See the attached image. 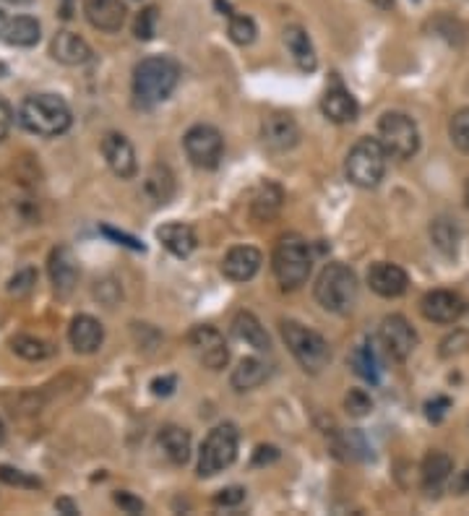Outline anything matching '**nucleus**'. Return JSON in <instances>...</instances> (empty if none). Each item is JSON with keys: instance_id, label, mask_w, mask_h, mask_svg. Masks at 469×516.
I'll return each mask as SVG.
<instances>
[{"instance_id": "1", "label": "nucleus", "mask_w": 469, "mask_h": 516, "mask_svg": "<svg viewBox=\"0 0 469 516\" xmlns=\"http://www.w3.org/2000/svg\"><path fill=\"white\" fill-rule=\"evenodd\" d=\"M180 81V68L173 58L165 55H152L144 58L139 66L133 68V97L136 105L144 110L162 105L177 87Z\"/></svg>"}, {"instance_id": "2", "label": "nucleus", "mask_w": 469, "mask_h": 516, "mask_svg": "<svg viewBox=\"0 0 469 516\" xmlns=\"http://www.w3.org/2000/svg\"><path fill=\"white\" fill-rule=\"evenodd\" d=\"M70 107L58 94H32L18 107V123L29 133L55 139L70 128Z\"/></svg>"}, {"instance_id": "3", "label": "nucleus", "mask_w": 469, "mask_h": 516, "mask_svg": "<svg viewBox=\"0 0 469 516\" xmlns=\"http://www.w3.org/2000/svg\"><path fill=\"white\" fill-rule=\"evenodd\" d=\"M357 277L345 264H329L315 279V300L324 311L345 316L357 303Z\"/></svg>"}, {"instance_id": "4", "label": "nucleus", "mask_w": 469, "mask_h": 516, "mask_svg": "<svg viewBox=\"0 0 469 516\" xmlns=\"http://www.w3.org/2000/svg\"><path fill=\"white\" fill-rule=\"evenodd\" d=\"M282 339L290 347V353L300 363V368L305 374H321L331 363L329 342L321 337L318 332H313L308 326L297 323V321H282Z\"/></svg>"}, {"instance_id": "5", "label": "nucleus", "mask_w": 469, "mask_h": 516, "mask_svg": "<svg viewBox=\"0 0 469 516\" xmlns=\"http://www.w3.org/2000/svg\"><path fill=\"white\" fill-rule=\"evenodd\" d=\"M272 269H274L279 285L284 290H295V287L305 285L313 269V256L308 243L300 235H284L277 243V248H274Z\"/></svg>"}, {"instance_id": "6", "label": "nucleus", "mask_w": 469, "mask_h": 516, "mask_svg": "<svg viewBox=\"0 0 469 516\" xmlns=\"http://www.w3.org/2000/svg\"><path fill=\"white\" fill-rule=\"evenodd\" d=\"M386 162H389V154H386L383 143L378 139L365 136L349 149L345 173H347V180L352 185L376 188L386 175Z\"/></svg>"}, {"instance_id": "7", "label": "nucleus", "mask_w": 469, "mask_h": 516, "mask_svg": "<svg viewBox=\"0 0 469 516\" xmlns=\"http://www.w3.org/2000/svg\"><path fill=\"white\" fill-rule=\"evenodd\" d=\"M238 427L217 426L207 436V441L201 444V454H198V478H214L219 472H225L229 464L238 457Z\"/></svg>"}, {"instance_id": "8", "label": "nucleus", "mask_w": 469, "mask_h": 516, "mask_svg": "<svg viewBox=\"0 0 469 516\" xmlns=\"http://www.w3.org/2000/svg\"><path fill=\"white\" fill-rule=\"evenodd\" d=\"M378 142L386 154L394 160H412L420 149V131L417 123L404 112H386L378 123Z\"/></svg>"}, {"instance_id": "9", "label": "nucleus", "mask_w": 469, "mask_h": 516, "mask_svg": "<svg viewBox=\"0 0 469 516\" xmlns=\"http://www.w3.org/2000/svg\"><path fill=\"white\" fill-rule=\"evenodd\" d=\"M183 146H186L188 160L196 167H201V170H214L219 164V160H222V154H225L222 133L214 125L207 123L193 125L191 131L186 133V139H183Z\"/></svg>"}, {"instance_id": "10", "label": "nucleus", "mask_w": 469, "mask_h": 516, "mask_svg": "<svg viewBox=\"0 0 469 516\" xmlns=\"http://www.w3.org/2000/svg\"><path fill=\"white\" fill-rule=\"evenodd\" d=\"M378 339H381L386 355L394 357L397 363H404L417 347V332L404 316H386L378 329Z\"/></svg>"}, {"instance_id": "11", "label": "nucleus", "mask_w": 469, "mask_h": 516, "mask_svg": "<svg viewBox=\"0 0 469 516\" xmlns=\"http://www.w3.org/2000/svg\"><path fill=\"white\" fill-rule=\"evenodd\" d=\"M188 344L196 357L201 360V365H207L208 371H222L229 363L225 337L214 326H196L188 334Z\"/></svg>"}, {"instance_id": "12", "label": "nucleus", "mask_w": 469, "mask_h": 516, "mask_svg": "<svg viewBox=\"0 0 469 516\" xmlns=\"http://www.w3.org/2000/svg\"><path fill=\"white\" fill-rule=\"evenodd\" d=\"M420 311L428 321L449 326V323H456L467 313V303L452 290H433L420 300Z\"/></svg>"}, {"instance_id": "13", "label": "nucleus", "mask_w": 469, "mask_h": 516, "mask_svg": "<svg viewBox=\"0 0 469 516\" xmlns=\"http://www.w3.org/2000/svg\"><path fill=\"white\" fill-rule=\"evenodd\" d=\"M261 139L272 152H290L300 143V128L287 112H272L261 123Z\"/></svg>"}, {"instance_id": "14", "label": "nucleus", "mask_w": 469, "mask_h": 516, "mask_svg": "<svg viewBox=\"0 0 469 516\" xmlns=\"http://www.w3.org/2000/svg\"><path fill=\"white\" fill-rule=\"evenodd\" d=\"M102 157L107 167L118 175L121 180H131L139 173L136 164V152L133 143L128 142L123 133H107L102 139Z\"/></svg>"}, {"instance_id": "15", "label": "nucleus", "mask_w": 469, "mask_h": 516, "mask_svg": "<svg viewBox=\"0 0 469 516\" xmlns=\"http://www.w3.org/2000/svg\"><path fill=\"white\" fill-rule=\"evenodd\" d=\"M368 285L381 298H401L407 292V287H410V277L397 264L378 261V264L368 269Z\"/></svg>"}, {"instance_id": "16", "label": "nucleus", "mask_w": 469, "mask_h": 516, "mask_svg": "<svg viewBox=\"0 0 469 516\" xmlns=\"http://www.w3.org/2000/svg\"><path fill=\"white\" fill-rule=\"evenodd\" d=\"M263 256L259 248L253 246H235L227 250V256L222 258V274L229 282H248L259 274Z\"/></svg>"}, {"instance_id": "17", "label": "nucleus", "mask_w": 469, "mask_h": 516, "mask_svg": "<svg viewBox=\"0 0 469 516\" xmlns=\"http://www.w3.org/2000/svg\"><path fill=\"white\" fill-rule=\"evenodd\" d=\"M420 478H422V490L431 499H438L453 478V459L443 451H431L420 467Z\"/></svg>"}, {"instance_id": "18", "label": "nucleus", "mask_w": 469, "mask_h": 516, "mask_svg": "<svg viewBox=\"0 0 469 516\" xmlns=\"http://www.w3.org/2000/svg\"><path fill=\"white\" fill-rule=\"evenodd\" d=\"M84 16L100 32H121L125 24L123 0H84Z\"/></svg>"}, {"instance_id": "19", "label": "nucleus", "mask_w": 469, "mask_h": 516, "mask_svg": "<svg viewBox=\"0 0 469 516\" xmlns=\"http://www.w3.org/2000/svg\"><path fill=\"white\" fill-rule=\"evenodd\" d=\"M69 342L70 347H73L76 353H81V355L97 353L104 342L102 323L97 319H91V316H84V313L76 316L69 326Z\"/></svg>"}, {"instance_id": "20", "label": "nucleus", "mask_w": 469, "mask_h": 516, "mask_svg": "<svg viewBox=\"0 0 469 516\" xmlns=\"http://www.w3.org/2000/svg\"><path fill=\"white\" fill-rule=\"evenodd\" d=\"M50 55L63 66H84L91 60V47L84 37L73 32H58L50 42Z\"/></svg>"}, {"instance_id": "21", "label": "nucleus", "mask_w": 469, "mask_h": 516, "mask_svg": "<svg viewBox=\"0 0 469 516\" xmlns=\"http://www.w3.org/2000/svg\"><path fill=\"white\" fill-rule=\"evenodd\" d=\"M50 279H52V287H55V292L58 295H70L73 292V287H76V279H79V264H76V258H73V253L70 248L66 246H60V248H55L50 253Z\"/></svg>"}, {"instance_id": "22", "label": "nucleus", "mask_w": 469, "mask_h": 516, "mask_svg": "<svg viewBox=\"0 0 469 516\" xmlns=\"http://www.w3.org/2000/svg\"><path fill=\"white\" fill-rule=\"evenodd\" d=\"M321 110H324V115L329 118L331 123L345 125L352 123V121L357 118V102H355V97H352L345 87H339V84H334V87L324 94Z\"/></svg>"}, {"instance_id": "23", "label": "nucleus", "mask_w": 469, "mask_h": 516, "mask_svg": "<svg viewBox=\"0 0 469 516\" xmlns=\"http://www.w3.org/2000/svg\"><path fill=\"white\" fill-rule=\"evenodd\" d=\"M156 237H159V243L170 250L173 256H177V258L191 256L196 246H198L193 227L191 225H183V222H167V225H162V227L156 230Z\"/></svg>"}, {"instance_id": "24", "label": "nucleus", "mask_w": 469, "mask_h": 516, "mask_svg": "<svg viewBox=\"0 0 469 516\" xmlns=\"http://www.w3.org/2000/svg\"><path fill=\"white\" fill-rule=\"evenodd\" d=\"M162 454L173 464H186L191 459V433L180 426H165L156 436Z\"/></svg>"}, {"instance_id": "25", "label": "nucleus", "mask_w": 469, "mask_h": 516, "mask_svg": "<svg viewBox=\"0 0 469 516\" xmlns=\"http://www.w3.org/2000/svg\"><path fill=\"white\" fill-rule=\"evenodd\" d=\"M284 45H287V50H290L300 71H315V66H318L315 47H313L311 37H308V32L303 26H287L284 29Z\"/></svg>"}, {"instance_id": "26", "label": "nucleus", "mask_w": 469, "mask_h": 516, "mask_svg": "<svg viewBox=\"0 0 469 516\" xmlns=\"http://www.w3.org/2000/svg\"><path fill=\"white\" fill-rule=\"evenodd\" d=\"M232 334L245 342L248 347H253V350H259V353H269L272 350V339L266 334V329L261 326V321L253 316V313H238L235 319H232Z\"/></svg>"}, {"instance_id": "27", "label": "nucleus", "mask_w": 469, "mask_h": 516, "mask_svg": "<svg viewBox=\"0 0 469 516\" xmlns=\"http://www.w3.org/2000/svg\"><path fill=\"white\" fill-rule=\"evenodd\" d=\"M269 378V365L259 357H245L229 375V384L235 392H253Z\"/></svg>"}, {"instance_id": "28", "label": "nucleus", "mask_w": 469, "mask_h": 516, "mask_svg": "<svg viewBox=\"0 0 469 516\" xmlns=\"http://www.w3.org/2000/svg\"><path fill=\"white\" fill-rule=\"evenodd\" d=\"M42 37V26L39 21L32 16H16L8 18L5 24V32H3V39L14 47H35Z\"/></svg>"}, {"instance_id": "29", "label": "nucleus", "mask_w": 469, "mask_h": 516, "mask_svg": "<svg viewBox=\"0 0 469 516\" xmlns=\"http://www.w3.org/2000/svg\"><path fill=\"white\" fill-rule=\"evenodd\" d=\"M282 201H284L282 188L274 185V183H263L259 191H256V196H253V204H250L253 216L259 222H272L279 214V209H282Z\"/></svg>"}, {"instance_id": "30", "label": "nucleus", "mask_w": 469, "mask_h": 516, "mask_svg": "<svg viewBox=\"0 0 469 516\" xmlns=\"http://www.w3.org/2000/svg\"><path fill=\"white\" fill-rule=\"evenodd\" d=\"M144 191L155 204H167L175 194V178L173 173L165 164H155L149 170V175L144 180Z\"/></svg>"}, {"instance_id": "31", "label": "nucleus", "mask_w": 469, "mask_h": 516, "mask_svg": "<svg viewBox=\"0 0 469 516\" xmlns=\"http://www.w3.org/2000/svg\"><path fill=\"white\" fill-rule=\"evenodd\" d=\"M431 240H433V246L443 256H456L459 240H462L459 225L453 219H449V216H438V219H433V225H431Z\"/></svg>"}, {"instance_id": "32", "label": "nucleus", "mask_w": 469, "mask_h": 516, "mask_svg": "<svg viewBox=\"0 0 469 516\" xmlns=\"http://www.w3.org/2000/svg\"><path fill=\"white\" fill-rule=\"evenodd\" d=\"M11 350H14L18 357L29 360V363L48 360V357L55 353L50 342H45V339L39 337H29V334H18V337L11 339Z\"/></svg>"}, {"instance_id": "33", "label": "nucleus", "mask_w": 469, "mask_h": 516, "mask_svg": "<svg viewBox=\"0 0 469 516\" xmlns=\"http://www.w3.org/2000/svg\"><path fill=\"white\" fill-rule=\"evenodd\" d=\"M256 35H259V29H256V21L250 16H243V14H232L229 16V39L235 42V45H253L256 42Z\"/></svg>"}, {"instance_id": "34", "label": "nucleus", "mask_w": 469, "mask_h": 516, "mask_svg": "<svg viewBox=\"0 0 469 516\" xmlns=\"http://www.w3.org/2000/svg\"><path fill=\"white\" fill-rule=\"evenodd\" d=\"M449 136H452L453 146H456L459 152L469 154V107L459 110V112L453 115L452 123H449Z\"/></svg>"}, {"instance_id": "35", "label": "nucleus", "mask_w": 469, "mask_h": 516, "mask_svg": "<svg viewBox=\"0 0 469 516\" xmlns=\"http://www.w3.org/2000/svg\"><path fill=\"white\" fill-rule=\"evenodd\" d=\"M352 365H355V371L363 375L365 381H370V384H376L378 381V371H376V357H373V350L370 347H357L355 353H352Z\"/></svg>"}, {"instance_id": "36", "label": "nucleus", "mask_w": 469, "mask_h": 516, "mask_svg": "<svg viewBox=\"0 0 469 516\" xmlns=\"http://www.w3.org/2000/svg\"><path fill=\"white\" fill-rule=\"evenodd\" d=\"M37 285V271L32 267H24L18 269L16 274L11 277V282H8V292L11 295H16V298H27Z\"/></svg>"}, {"instance_id": "37", "label": "nucleus", "mask_w": 469, "mask_h": 516, "mask_svg": "<svg viewBox=\"0 0 469 516\" xmlns=\"http://www.w3.org/2000/svg\"><path fill=\"white\" fill-rule=\"evenodd\" d=\"M345 410H347L352 417H365L368 412L373 410V399H370L363 389H352V392L345 396Z\"/></svg>"}, {"instance_id": "38", "label": "nucleus", "mask_w": 469, "mask_h": 516, "mask_svg": "<svg viewBox=\"0 0 469 516\" xmlns=\"http://www.w3.org/2000/svg\"><path fill=\"white\" fill-rule=\"evenodd\" d=\"M0 480L8 482V485H16V488H42V482L32 478V475H27V472H21L16 467H8V464H3L0 467Z\"/></svg>"}, {"instance_id": "39", "label": "nucleus", "mask_w": 469, "mask_h": 516, "mask_svg": "<svg viewBox=\"0 0 469 516\" xmlns=\"http://www.w3.org/2000/svg\"><path fill=\"white\" fill-rule=\"evenodd\" d=\"M156 14L155 5H149V8H144L139 16H136V26H133V35L139 37V39H152L156 35Z\"/></svg>"}, {"instance_id": "40", "label": "nucleus", "mask_w": 469, "mask_h": 516, "mask_svg": "<svg viewBox=\"0 0 469 516\" xmlns=\"http://www.w3.org/2000/svg\"><path fill=\"white\" fill-rule=\"evenodd\" d=\"M469 350V334L467 332H462V329H456L453 334L441 342V357H453V355H462V353H467Z\"/></svg>"}, {"instance_id": "41", "label": "nucleus", "mask_w": 469, "mask_h": 516, "mask_svg": "<svg viewBox=\"0 0 469 516\" xmlns=\"http://www.w3.org/2000/svg\"><path fill=\"white\" fill-rule=\"evenodd\" d=\"M243 499H245V488H240V485H232V488L219 490V493H217V499H214V503H217V506H238V503H240Z\"/></svg>"}, {"instance_id": "42", "label": "nucleus", "mask_w": 469, "mask_h": 516, "mask_svg": "<svg viewBox=\"0 0 469 516\" xmlns=\"http://www.w3.org/2000/svg\"><path fill=\"white\" fill-rule=\"evenodd\" d=\"M115 503L121 506L123 511H128V514H141V511H144V500L131 496V493H125V490L115 493Z\"/></svg>"}, {"instance_id": "43", "label": "nucleus", "mask_w": 469, "mask_h": 516, "mask_svg": "<svg viewBox=\"0 0 469 516\" xmlns=\"http://www.w3.org/2000/svg\"><path fill=\"white\" fill-rule=\"evenodd\" d=\"M11 125H14V110L0 97V142L11 133Z\"/></svg>"}, {"instance_id": "44", "label": "nucleus", "mask_w": 469, "mask_h": 516, "mask_svg": "<svg viewBox=\"0 0 469 516\" xmlns=\"http://www.w3.org/2000/svg\"><path fill=\"white\" fill-rule=\"evenodd\" d=\"M279 459V448L277 446H259L256 448V457H253V467H261V464H272Z\"/></svg>"}, {"instance_id": "45", "label": "nucleus", "mask_w": 469, "mask_h": 516, "mask_svg": "<svg viewBox=\"0 0 469 516\" xmlns=\"http://www.w3.org/2000/svg\"><path fill=\"white\" fill-rule=\"evenodd\" d=\"M175 375H165V378H155L152 381V392L156 394V396H170L175 389Z\"/></svg>"}, {"instance_id": "46", "label": "nucleus", "mask_w": 469, "mask_h": 516, "mask_svg": "<svg viewBox=\"0 0 469 516\" xmlns=\"http://www.w3.org/2000/svg\"><path fill=\"white\" fill-rule=\"evenodd\" d=\"M449 399L446 396H441V399H435V402H428V417L433 420V423H438L443 415H446V410H449Z\"/></svg>"}, {"instance_id": "47", "label": "nucleus", "mask_w": 469, "mask_h": 516, "mask_svg": "<svg viewBox=\"0 0 469 516\" xmlns=\"http://www.w3.org/2000/svg\"><path fill=\"white\" fill-rule=\"evenodd\" d=\"M452 490L456 496H467L469 493V464L462 472H456V478H453L452 482Z\"/></svg>"}, {"instance_id": "48", "label": "nucleus", "mask_w": 469, "mask_h": 516, "mask_svg": "<svg viewBox=\"0 0 469 516\" xmlns=\"http://www.w3.org/2000/svg\"><path fill=\"white\" fill-rule=\"evenodd\" d=\"M102 232L107 235V237H115V240H121L123 246H128V248L133 250H144V246H141L139 240H133V237H128V235H123V232H115L112 227H102Z\"/></svg>"}, {"instance_id": "49", "label": "nucleus", "mask_w": 469, "mask_h": 516, "mask_svg": "<svg viewBox=\"0 0 469 516\" xmlns=\"http://www.w3.org/2000/svg\"><path fill=\"white\" fill-rule=\"evenodd\" d=\"M55 509H58V511H63V514H79V506L69 499L55 500Z\"/></svg>"}, {"instance_id": "50", "label": "nucleus", "mask_w": 469, "mask_h": 516, "mask_svg": "<svg viewBox=\"0 0 469 516\" xmlns=\"http://www.w3.org/2000/svg\"><path fill=\"white\" fill-rule=\"evenodd\" d=\"M368 3H373L376 8H383V11H389L394 5V0H368Z\"/></svg>"}, {"instance_id": "51", "label": "nucleus", "mask_w": 469, "mask_h": 516, "mask_svg": "<svg viewBox=\"0 0 469 516\" xmlns=\"http://www.w3.org/2000/svg\"><path fill=\"white\" fill-rule=\"evenodd\" d=\"M0 3H11V5H29L32 0H0Z\"/></svg>"}, {"instance_id": "52", "label": "nucleus", "mask_w": 469, "mask_h": 516, "mask_svg": "<svg viewBox=\"0 0 469 516\" xmlns=\"http://www.w3.org/2000/svg\"><path fill=\"white\" fill-rule=\"evenodd\" d=\"M5 24H8V18H5V14L0 11V37H3V32H5Z\"/></svg>"}, {"instance_id": "53", "label": "nucleus", "mask_w": 469, "mask_h": 516, "mask_svg": "<svg viewBox=\"0 0 469 516\" xmlns=\"http://www.w3.org/2000/svg\"><path fill=\"white\" fill-rule=\"evenodd\" d=\"M5 441V426H3V420H0V444Z\"/></svg>"}, {"instance_id": "54", "label": "nucleus", "mask_w": 469, "mask_h": 516, "mask_svg": "<svg viewBox=\"0 0 469 516\" xmlns=\"http://www.w3.org/2000/svg\"><path fill=\"white\" fill-rule=\"evenodd\" d=\"M464 204H467V209H469V180H467V185H464Z\"/></svg>"}]
</instances>
